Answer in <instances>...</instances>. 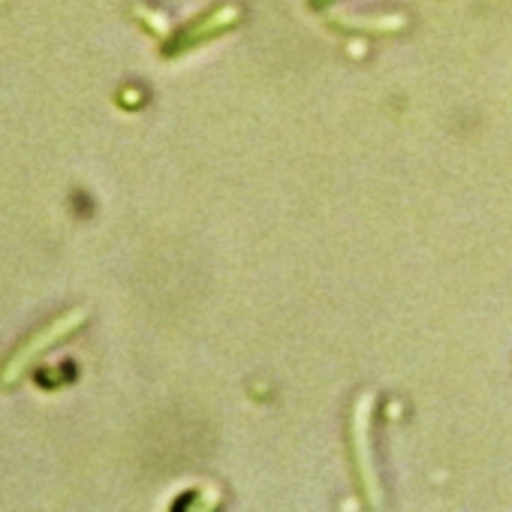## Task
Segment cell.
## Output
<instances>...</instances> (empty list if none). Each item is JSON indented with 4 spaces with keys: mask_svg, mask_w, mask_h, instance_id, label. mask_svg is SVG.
<instances>
[{
    "mask_svg": "<svg viewBox=\"0 0 512 512\" xmlns=\"http://www.w3.org/2000/svg\"><path fill=\"white\" fill-rule=\"evenodd\" d=\"M85 320H88V311H85V308H73V311L61 314L58 320L46 323L43 329H37L31 338H25V341L19 344V350L7 359V365L0 368V386H16V383L28 374V368H31L37 359H43V356H46L55 344H61L64 338H70Z\"/></svg>",
    "mask_w": 512,
    "mask_h": 512,
    "instance_id": "6da1fadb",
    "label": "cell"
},
{
    "mask_svg": "<svg viewBox=\"0 0 512 512\" xmlns=\"http://www.w3.org/2000/svg\"><path fill=\"white\" fill-rule=\"evenodd\" d=\"M371 413H374V395L362 392L356 398L353 416H350V443H353V461H356L362 494H365L371 509H380L383 506V488H380L374 449H371Z\"/></svg>",
    "mask_w": 512,
    "mask_h": 512,
    "instance_id": "7a4b0ae2",
    "label": "cell"
},
{
    "mask_svg": "<svg viewBox=\"0 0 512 512\" xmlns=\"http://www.w3.org/2000/svg\"><path fill=\"white\" fill-rule=\"evenodd\" d=\"M238 16H241V10H238L235 4H223V7L211 10L208 16H202L199 22H193V25L178 37L181 43H178L175 49H169V52H184V49H193L196 43H205V40L217 37L220 31L232 28V25L238 22Z\"/></svg>",
    "mask_w": 512,
    "mask_h": 512,
    "instance_id": "3957f363",
    "label": "cell"
},
{
    "mask_svg": "<svg viewBox=\"0 0 512 512\" xmlns=\"http://www.w3.org/2000/svg\"><path fill=\"white\" fill-rule=\"evenodd\" d=\"M332 22L338 28H347V31H368V34H392V31H401L404 28V16H368V19H359V16H332Z\"/></svg>",
    "mask_w": 512,
    "mask_h": 512,
    "instance_id": "277c9868",
    "label": "cell"
},
{
    "mask_svg": "<svg viewBox=\"0 0 512 512\" xmlns=\"http://www.w3.org/2000/svg\"><path fill=\"white\" fill-rule=\"evenodd\" d=\"M136 16H139L145 25H151V28H154V34H160V37H163V34H166V28H169V25H166V19H163L160 13H154V10L136 7Z\"/></svg>",
    "mask_w": 512,
    "mask_h": 512,
    "instance_id": "5b68a950",
    "label": "cell"
},
{
    "mask_svg": "<svg viewBox=\"0 0 512 512\" xmlns=\"http://www.w3.org/2000/svg\"><path fill=\"white\" fill-rule=\"evenodd\" d=\"M326 4H332V0H314V7H326Z\"/></svg>",
    "mask_w": 512,
    "mask_h": 512,
    "instance_id": "8992f818",
    "label": "cell"
}]
</instances>
